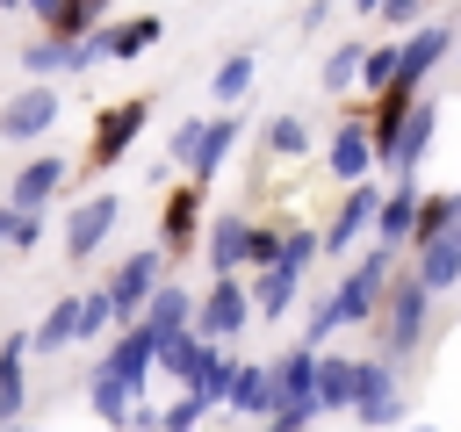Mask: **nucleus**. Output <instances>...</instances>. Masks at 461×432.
Wrapping results in <instances>:
<instances>
[{
	"label": "nucleus",
	"mask_w": 461,
	"mask_h": 432,
	"mask_svg": "<svg viewBox=\"0 0 461 432\" xmlns=\"http://www.w3.org/2000/svg\"><path fill=\"white\" fill-rule=\"evenodd\" d=\"M396 252L389 245H375L367 259H353V274L331 288V302H339V324H375V310L389 302V288H396V266H389Z\"/></svg>",
	"instance_id": "nucleus-1"
},
{
	"label": "nucleus",
	"mask_w": 461,
	"mask_h": 432,
	"mask_svg": "<svg viewBox=\"0 0 461 432\" xmlns=\"http://www.w3.org/2000/svg\"><path fill=\"white\" fill-rule=\"evenodd\" d=\"M274 403H281V389H274V360L259 367V360H238V374H230V418H274Z\"/></svg>",
	"instance_id": "nucleus-19"
},
{
	"label": "nucleus",
	"mask_w": 461,
	"mask_h": 432,
	"mask_svg": "<svg viewBox=\"0 0 461 432\" xmlns=\"http://www.w3.org/2000/svg\"><path fill=\"white\" fill-rule=\"evenodd\" d=\"M454 50H461V36H454L447 22H418V29L403 36V65H396V79L425 86V72H432L439 58H454Z\"/></svg>",
	"instance_id": "nucleus-14"
},
{
	"label": "nucleus",
	"mask_w": 461,
	"mask_h": 432,
	"mask_svg": "<svg viewBox=\"0 0 461 432\" xmlns=\"http://www.w3.org/2000/svg\"><path fill=\"white\" fill-rule=\"evenodd\" d=\"M166 245H144V252H130L115 274H108V302H115V324H137L144 317V302L158 295V281H166Z\"/></svg>",
	"instance_id": "nucleus-4"
},
{
	"label": "nucleus",
	"mask_w": 461,
	"mask_h": 432,
	"mask_svg": "<svg viewBox=\"0 0 461 432\" xmlns=\"http://www.w3.org/2000/svg\"><path fill=\"white\" fill-rule=\"evenodd\" d=\"M353 14H382V0H353Z\"/></svg>",
	"instance_id": "nucleus-46"
},
{
	"label": "nucleus",
	"mask_w": 461,
	"mask_h": 432,
	"mask_svg": "<svg viewBox=\"0 0 461 432\" xmlns=\"http://www.w3.org/2000/svg\"><path fill=\"white\" fill-rule=\"evenodd\" d=\"M29 346H36V360H50V353H65V346H79V295H58L43 317H36V331H29Z\"/></svg>",
	"instance_id": "nucleus-25"
},
{
	"label": "nucleus",
	"mask_w": 461,
	"mask_h": 432,
	"mask_svg": "<svg viewBox=\"0 0 461 432\" xmlns=\"http://www.w3.org/2000/svg\"><path fill=\"white\" fill-rule=\"evenodd\" d=\"M29 360H36L29 331H7L0 338V425H14L22 403H29Z\"/></svg>",
	"instance_id": "nucleus-17"
},
{
	"label": "nucleus",
	"mask_w": 461,
	"mask_h": 432,
	"mask_svg": "<svg viewBox=\"0 0 461 432\" xmlns=\"http://www.w3.org/2000/svg\"><path fill=\"white\" fill-rule=\"evenodd\" d=\"M418 202H425V187H418V173H396L389 187H382V209H375V245H411V223H418Z\"/></svg>",
	"instance_id": "nucleus-11"
},
{
	"label": "nucleus",
	"mask_w": 461,
	"mask_h": 432,
	"mask_svg": "<svg viewBox=\"0 0 461 432\" xmlns=\"http://www.w3.org/2000/svg\"><path fill=\"white\" fill-rule=\"evenodd\" d=\"M432 130H439V101H418L411 122L396 130V144L382 151V166H389V173H418V158L432 151Z\"/></svg>",
	"instance_id": "nucleus-21"
},
{
	"label": "nucleus",
	"mask_w": 461,
	"mask_h": 432,
	"mask_svg": "<svg viewBox=\"0 0 461 432\" xmlns=\"http://www.w3.org/2000/svg\"><path fill=\"white\" fill-rule=\"evenodd\" d=\"M202 418H209V403H202L194 389H180V403L158 418V432H202Z\"/></svg>",
	"instance_id": "nucleus-39"
},
{
	"label": "nucleus",
	"mask_w": 461,
	"mask_h": 432,
	"mask_svg": "<svg viewBox=\"0 0 461 432\" xmlns=\"http://www.w3.org/2000/svg\"><path fill=\"white\" fill-rule=\"evenodd\" d=\"M22 7H29L36 22H50V14H58V0H22Z\"/></svg>",
	"instance_id": "nucleus-45"
},
{
	"label": "nucleus",
	"mask_w": 461,
	"mask_h": 432,
	"mask_svg": "<svg viewBox=\"0 0 461 432\" xmlns=\"http://www.w3.org/2000/svg\"><path fill=\"white\" fill-rule=\"evenodd\" d=\"M50 122H58V86L50 79H29L22 94L0 101V137L7 144H36V137H50Z\"/></svg>",
	"instance_id": "nucleus-7"
},
{
	"label": "nucleus",
	"mask_w": 461,
	"mask_h": 432,
	"mask_svg": "<svg viewBox=\"0 0 461 432\" xmlns=\"http://www.w3.org/2000/svg\"><path fill=\"white\" fill-rule=\"evenodd\" d=\"M194 144H202V115H187V122L166 137V166H187V158H194Z\"/></svg>",
	"instance_id": "nucleus-40"
},
{
	"label": "nucleus",
	"mask_w": 461,
	"mask_h": 432,
	"mask_svg": "<svg viewBox=\"0 0 461 432\" xmlns=\"http://www.w3.org/2000/svg\"><path fill=\"white\" fill-rule=\"evenodd\" d=\"M295 281H303L295 259H267V266H252V302H259V317H281V310L295 302Z\"/></svg>",
	"instance_id": "nucleus-26"
},
{
	"label": "nucleus",
	"mask_w": 461,
	"mask_h": 432,
	"mask_svg": "<svg viewBox=\"0 0 461 432\" xmlns=\"http://www.w3.org/2000/svg\"><path fill=\"white\" fill-rule=\"evenodd\" d=\"M331 331H346V324H339V302H331V295H324V302H317V310H310V324H303V346H324V338H331Z\"/></svg>",
	"instance_id": "nucleus-41"
},
{
	"label": "nucleus",
	"mask_w": 461,
	"mask_h": 432,
	"mask_svg": "<svg viewBox=\"0 0 461 432\" xmlns=\"http://www.w3.org/2000/svg\"><path fill=\"white\" fill-rule=\"evenodd\" d=\"M360 58H367V43H339V50L324 58V72H317V86H324V94H346V86L360 79Z\"/></svg>",
	"instance_id": "nucleus-35"
},
{
	"label": "nucleus",
	"mask_w": 461,
	"mask_h": 432,
	"mask_svg": "<svg viewBox=\"0 0 461 432\" xmlns=\"http://www.w3.org/2000/svg\"><path fill=\"white\" fill-rule=\"evenodd\" d=\"M230 374H238V360H230V353H223V338H216V346H209V360H202V374H194L187 389H194L209 410H223V403H230Z\"/></svg>",
	"instance_id": "nucleus-30"
},
{
	"label": "nucleus",
	"mask_w": 461,
	"mask_h": 432,
	"mask_svg": "<svg viewBox=\"0 0 461 432\" xmlns=\"http://www.w3.org/2000/svg\"><path fill=\"white\" fill-rule=\"evenodd\" d=\"M238 130H245L238 115H209V122H202V144H194V158H187V180H202V187H209V180H216V166L230 158Z\"/></svg>",
	"instance_id": "nucleus-24"
},
{
	"label": "nucleus",
	"mask_w": 461,
	"mask_h": 432,
	"mask_svg": "<svg viewBox=\"0 0 461 432\" xmlns=\"http://www.w3.org/2000/svg\"><path fill=\"white\" fill-rule=\"evenodd\" d=\"M353 396H360V360L353 353H317V410L353 418Z\"/></svg>",
	"instance_id": "nucleus-16"
},
{
	"label": "nucleus",
	"mask_w": 461,
	"mask_h": 432,
	"mask_svg": "<svg viewBox=\"0 0 461 432\" xmlns=\"http://www.w3.org/2000/svg\"><path fill=\"white\" fill-rule=\"evenodd\" d=\"M396 65H403V43H367V58H360V86L382 94V86L396 79Z\"/></svg>",
	"instance_id": "nucleus-36"
},
{
	"label": "nucleus",
	"mask_w": 461,
	"mask_h": 432,
	"mask_svg": "<svg viewBox=\"0 0 461 432\" xmlns=\"http://www.w3.org/2000/svg\"><path fill=\"white\" fill-rule=\"evenodd\" d=\"M375 209H382V187L353 180V187H346V202H339V209H331V223H324V252H353V245L375 230Z\"/></svg>",
	"instance_id": "nucleus-12"
},
{
	"label": "nucleus",
	"mask_w": 461,
	"mask_h": 432,
	"mask_svg": "<svg viewBox=\"0 0 461 432\" xmlns=\"http://www.w3.org/2000/svg\"><path fill=\"white\" fill-rule=\"evenodd\" d=\"M101 36H108V58H144V50L166 36V22H158V14H122V22H108Z\"/></svg>",
	"instance_id": "nucleus-29"
},
{
	"label": "nucleus",
	"mask_w": 461,
	"mask_h": 432,
	"mask_svg": "<svg viewBox=\"0 0 461 432\" xmlns=\"http://www.w3.org/2000/svg\"><path fill=\"white\" fill-rule=\"evenodd\" d=\"M252 310H259V302H252V288H245L238 274H216V281L202 288V302H194V331H202V338H223V346H230V338H238V331L252 324Z\"/></svg>",
	"instance_id": "nucleus-5"
},
{
	"label": "nucleus",
	"mask_w": 461,
	"mask_h": 432,
	"mask_svg": "<svg viewBox=\"0 0 461 432\" xmlns=\"http://www.w3.org/2000/svg\"><path fill=\"white\" fill-rule=\"evenodd\" d=\"M194 302H202L194 288H180V281H158V295L144 302V324H151L158 338H173V331H187V324H194Z\"/></svg>",
	"instance_id": "nucleus-27"
},
{
	"label": "nucleus",
	"mask_w": 461,
	"mask_h": 432,
	"mask_svg": "<svg viewBox=\"0 0 461 432\" xmlns=\"http://www.w3.org/2000/svg\"><path fill=\"white\" fill-rule=\"evenodd\" d=\"M65 180H72V166H65L58 151H36V158H29V166L7 180V202H14V209H43V202H50Z\"/></svg>",
	"instance_id": "nucleus-18"
},
{
	"label": "nucleus",
	"mask_w": 461,
	"mask_h": 432,
	"mask_svg": "<svg viewBox=\"0 0 461 432\" xmlns=\"http://www.w3.org/2000/svg\"><path fill=\"white\" fill-rule=\"evenodd\" d=\"M317 353H324V346H288V353H274V389H281L274 410H317ZM317 418H324V410H317Z\"/></svg>",
	"instance_id": "nucleus-13"
},
{
	"label": "nucleus",
	"mask_w": 461,
	"mask_h": 432,
	"mask_svg": "<svg viewBox=\"0 0 461 432\" xmlns=\"http://www.w3.org/2000/svg\"><path fill=\"white\" fill-rule=\"evenodd\" d=\"M194 223H202V180L173 187L166 209H158V245L166 252H194Z\"/></svg>",
	"instance_id": "nucleus-22"
},
{
	"label": "nucleus",
	"mask_w": 461,
	"mask_h": 432,
	"mask_svg": "<svg viewBox=\"0 0 461 432\" xmlns=\"http://www.w3.org/2000/svg\"><path fill=\"white\" fill-rule=\"evenodd\" d=\"M418 432H439V425H418Z\"/></svg>",
	"instance_id": "nucleus-48"
},
{
	"label": "nucleus",
	"mask_w": 461,
	"mask_h": 432,
	"mask_svg": "<svg viewBox=\"0 0 461 432\" xmlns=\"http://www.w3.org/2000/svg\"><path fill=\"white\" fill-rule=\"evenodd\" d=\"M209 346H216V338H202V331L187 324V331H173V338L158 346V367H166V374H173V382L187 389V382L202 374V360H209Z\"/></svg>",
	"instance_id": "nucleus-28"
},
{
	"label": "nucleus",
	"mask_w": 461,
	"mask_h": 432,
	"mask_svg": "<svg viewBox=\"0 0 461 432\" xmlns=\"http://www.w3.org/2000/svg\"><path fill=\"white\" fill-rule=\"evenodd\" d=\"M0 7H22V0H0Z\"/></svg>",
	"instance_id": "nucleus-47"
},
{
	"label": "nucleus",
	"mask_w": 461,
	"mask_h": 432,
	"mask_svg": "<svg viewBox=\"0 0 461 432\" xmlns=\"http://www.w3.org/2000/svg\"><path fill=\"white\" fill-rule=\"evenodd\" d=\"M267 151H274V158H303V151H310V122H303V115H274V122H267Z\"/></svg>",
	"instance_id": "nucleus-37"
},
{
	"label": "nucleus",
	"mask_w": 461,
	"mask_h": 432,
	"mask_svg": "<svg viewBox=\"0 0 461 432\" xmlns=\"http://www.w3.org/2000/svg\"><path fill=\"white\" fill-rule=\"evenodd\" d=\"M137 396H144V389H130V382H122V374H108L101 360L86 367V403H94V418H101L108 432H130V410H137Z\"/></svg>",
	"instance_id": "nucleus-20"
},
{
	"label": "nucleus",
	"mask_w": 461,
	"mask_h": 432,
	"mask_svg": "<svg viewBox=\"0 0 461 432\" xmlns=\"http://www.w3.org/2000/svg\"><path fill=\"white\" fill-rule=\"evenodd\" d=\"M252 72H259V58L252 50H230L216 72H209V86H216V101H245V86H252Z\"/></svg>",
	"instance_id": "nucleus-34"
},
{
	"label": "nucleus",
	"mask_w": 461,
	"mask_h": 432,
	"mask_svg": "<svg viewBox=\"0 0 461 432\" xmlns=\"http://www.w3.org/2000/svg\"><path fill=\"white\" fill-rule=\"evenodd\" d=\"M447 223H461V194H425V202H418V223H411V252L432 245Z\"/></svg>",
	"instance_id": "nucleus-32"
},
{
	"label": "nucleus",
	"mask_w": 461,
	"mask_h": 432,
	"mask_svg": "<svg viewBox=\"0 0 461 432\" xmlns=\"http://www.w3.org/2000/svg\"><path fill=\"white\" fill-rule=\"evenodd\" d=\"M353 418L367 432L396 425L403 418V382H396V360H360V396H353Z\"/></svg>",
	"instance_id": "nucleus-8"
},
{
	"label": "nucleus",
	"mask_w": 461,
	"mask_h": 432,
	"mask_svg": "<svg viewBox=\"0 0 461 432\" xmlns=\"http://www.w3.org/2000/svg\"><path fill=\"white\" fill-rule=\"evenodd\" d=\"M115 216H122V202H115V194H86V202L65 216V259H72V266H86V259L108 245Z\"/></svg>",
	"instance_id": "nucleus-9"
},
{
	"label": "nucleus",
	"mask_w": 461,
	"mask_h": 432,
	"mask_svg": "<svg viewBox=\"0 0 461 432\" xmlns=\"http://www.w3.org/2000/svg\"><path fill=\"white\" fill-rule=\"evenodd\" d=\"M418 281H425L432 295H447V288L461 281V223H447L432 245H418Z\"/></svg>",
	"instance_id": "nucleus-23"
},
{
	"label": "nucleus",
	"mask_w": 461,
	"mask_h": 432,
	"mask_svg": "<svg viewBox=\"0 0 461 432\" xmlns=\"http://www.w3.org/2000/svg\"><path fill=\"white\" fill-rule=\"evenodd\" d=\"M324 166H331V180H339V187H353V180H375V166H382V144H375L367 115H346V122L331 130V144H324Z\"/></svg>",
	"instance_id": "nucleus-6"
},
{
	"label": "nucleus",
	"mask_w": 461,
	"mask_h": 432,
	"mask_svg": "<svg viewBox=\"0 0 461 432\" xmlns=\"http://www.w3.org/2000/svg\"><path fill=\"white\" fill-rule=\"evenodd\" d=\"M108 324H115V302H108V288H86V295H79V346H86V338H101Z\"/></svg>",
	"instance_id": "nucleus-38"
},
{
	"label": "nucleus",
	"mask_w": 461,
	"mask_h": 432,
	"mask_svg": "<svg viewBox=\"0 0 461 432\" xmlns=\"http://www.w3.org/2000/svg\"><path fill=\"white\" fill-rule=\"evenodd\" d=\"M252 238H259V223L252 216H216L209 223V274H245L252 266Z\"/></svg>",
	"instance_id": "nucleus-15"
},
{
	"label": "nucleus",
	"mask_w": 461,
	"mask_h": 432,
	"mask_svg": "<svg viewBox=\"0 0 461 432\" xmlns=\"http://www.w3.org/2000/svg\"><path fill=\"white\" fill-rule=\"evenodd\" d=\"M310 425H317V410H274L259 432H310Z\"/></svg>",
	"instance_id": "nucleus-43"
},
{
	"label": "nucleus",
	"mask_w": 461,
	"mask_h": 432,
	"mask_svg": "<svg viewBox=\"0 0 461 432\" xmlns=\"http://www.w3.org/2000/svg\"><path fill=\"white\" fill-rule=\"evenodd\" d=\"M144 115H151V94H122V101H108L101 115H94V137H86V173H108L130 144H137V130H144Z\"/></svg>",
	"instance_id": "nucleus-2"
},
{
	"label": "nucleus",
	"mask_w": 461,
	"mask_h": 432,
	"mask_svg": "<svg viewBox=\"0 0 461 432\" xmlns=\"http://www.w3.org/2000/svg\"><path fill=\"white\" fill-rule=\"evenodd\" d=\"M317 22H331V0H310V7H303V29H310V36H317Z\"/></svg>",
	"instance_id": "nucleus-44"
},
{
	"label": "nucleus",
	"mask_w": 461,
	"mask_h": 432,
	"mask_svg": "<svg viewBox=\"0 0 461 432\" xmlns=\"http://www.w3.org/2000/svg\"><path fill=\"white\" fill-rule=\"evenodd\" d=\"M0 245H7V252H36V245H43V209L0 202Z\"/></svg>",
	"instance_id": "nucleus-33"
},
{
	"label": "nucleus",
	"mask_w": 461,
	"mask_h": 432,
	"mask_svg": "<svg viewBox=\"0 0 461 432\" xmlns=\"http://www.w3.org/2000/svg\"><path fill=\"white\" fill-rule=\"evenodd\" d=\"M382 22H396V29H418V22H425V0H382Z\"/></svg>",
	"instance_id": "nucleus-42"
},
{
	"label": "nucleus",
	"mask_w": 461,
	"mask_h": 432,
	"mask_svg": "<svg viewBox=\"0 0 461 432\" xmlns=\"http://www.w3.org/2000/svg\"><path fill=\"white\" fill-rule=\"evenodd\" d=\"M158 346H166V338L137 317V324H122V331H115V346L101 353V367H108V374H122L130 389H144V382H151V367H158Z\"/></svg>",
	"instance_id": "nucleus-10"
},
{
	"label": "nucleus",
	"mask_w": 461,
	"mask_h": 432,
	"mask_svg": "<svg viewBox=\"0 0 461 432\" xmlns=\"http://www.w3.org/2000/svg\"><path fill=\"white\" fill-rule=\"evenodd\" d=\"M425 317H432V288H425V281H418V266H411V274L389 288V302H382V346H389V360L418 353Z\"/></svg>",
	"instance_id": "nucleus-3"
},
{
	"label": "nucleus",
	"mask_w": 461,
	"mask_h": 432,
	"mask_svg": "<svg viewBox=\"0 0 461 432\" xmlns=\"http://www.w3.org/2000/svg\"><path fill=\"white\" fill-rule=\"evenodd\" d=\"M43 29L50 36H94V29H108V0H58V14Z\"/></svg>",
	"instance_id": "nucleus-31"
}]
</instances>
